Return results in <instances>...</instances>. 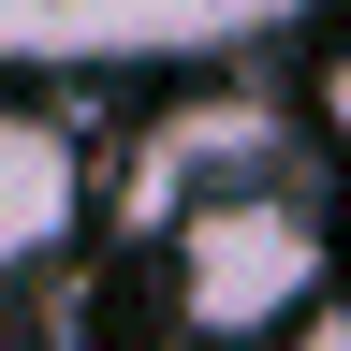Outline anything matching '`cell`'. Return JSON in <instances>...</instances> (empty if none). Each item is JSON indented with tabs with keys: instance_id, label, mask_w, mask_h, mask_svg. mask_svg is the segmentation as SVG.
<instances>
[{
	"instance_id": "obj_1",
	"label": "cell",
	"mask_w": 351,
	"mask_h": 351,
	"mask_svg": "<svg viewBox=\"0 0 351 351\" xmlns=\"http://www.w3.org/2000/svg\"><path fill=\"white\" fill-rule=\"evenodd\" d=\"M337 278V234H322V205L293 191V176H263V191H219L176 219V322L219 337V351H249V337H293L307 307H322Z\"/></svg>"
},
{
	"instance_id": "obj_2",
	"label": "cell",
	"mask_w": 351,
	"mask_h": 351,
	"mask_svg": "<svg viewBox=\"0 0 351 351\" xmlns=\"http://www.w3.org/2000/svg\"><path fill=\"white\" fill-rule=\"evenodd\" d=\"M278 161H293V117L263 103V88H234V73H205V88H176V103L132 132V161H117V219H132V234H176L191 205L263 191Z\"/></svg>"
},
{
	"instance_id": "obj_3",
	"label": "cell",
	"mask_w": 351,
	"mask_h": 351,
	"mask_svg": "<svg viewBox=\"0 0 351 351\" xmlns=\"http://www.w3.org/2000/svg\"><path fill=\"white\" fill-rule=\"evenodd\" d=\"M307 0H0V73H117V59H219L293 29Z\"/></svg>"
},
{
	"instance_id": "obj_4",
	"label": "cell",
	"mask_w": 351,
	"mask_h": 351,
	"mask_svg": "<svg viewBox=\"0 0 351 351\" xmlns=\"http://www.w3.org/2000/svg\"><path fill=\"white\" fill-rule=\"evenodd\" d=\"M73 205H88L73 132H59V117H29V103H0V278L59 249V234H73Z\"/></svg>"
},
{
	"instance_id": "obj_5",
	"label": "cell",
	"mask_w": 351,
	"mask_h": 351,
	"mask_svg": "<svg viewBox=\"0 0 351 351\" xmlns=\"http://www.w3.org/2000/svg\"><path fill=\"white\" fill-rule=\"evenodd\" d=\"M293 351H351V307L322 293V307H307V322H293Z\"/></svg>"
},
{
	"instance_id": "obj_6",
	"label": "cell",
	"mask_w": 351,
	"mask_h": 351,
	"mask_svg": "<svg viewBox=\"0 0 351 351\" xmlns=\"http://www.w3.org/2000/svg\"><path fill=\"white\" fill-rule=\"evenodd\" d=\"M322 132L351 147V59H322Z\"/></svg>"
}]
</instances>
